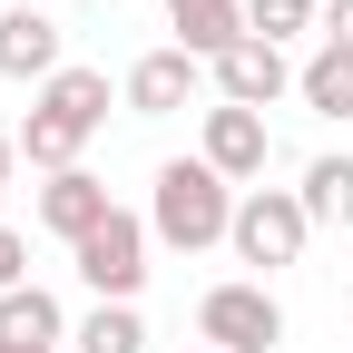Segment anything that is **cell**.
I'll return each instance as SVG.
<instances>
[{
	"label": "cell",
	"mask_w": 353,
	"mask_h": 353,
	"mask_svg": "<svg viewBox=\"0 0 353 353\" xmlns=\"http://www.w3.org/2000/svg\"><path fill=\"white\" fill-rule=\"evenodd\" d=\"M69 353H148V324H138V304H88Z\"/></svg>",
	"instance_id": "15"
},
{
	"label": "cell",
	"mask_w": 353,
	"mask_h": 353,
	"mask_svg": "<svg viewBox=\"0 0 353 353\" xmlns=\"http://www.w3.org/2000/svg\"><path fill=\"white\" fill-rule=\"evenodd\" d=\"M10 176H20V128L0 118V187H10Z\"/></svg>",
	"instance_id": "19"
},
{
	"label": "cell",
	"mask_w": 353,
	"mask_h": 353,
	"mask_svg": "<svg viewBox=\"0 0 353 353\" xmlns=\"http://www.w3.org/2000/svg\"><path fill=\"white\" fill-rule=\"evenodd\" d=\"M304 236H314V216H304V196L294 187H245L236 196V265H245V275L255 285H275L285 275V265H304Z\"/></svg>",
	"instance_id": "3"
},
{
	"label": "cell",
	"mask_w": 353,
	"mask_h": 353,
	"mask_svg": "<svg viewBox=\"0 0 353 353\" xmlns=\"http://www.w3.org/2000/svg\"><path fill=\"white\" fill-rule=\"evenodd\" d=\"M304 216H314V226H343L353 236V148H334V157H314V167H304Z\"/></svg>",
	"instance_id": "14"
},
{
	"label": "cell",
	"mask_w": 353,
	"mask_h": 353,
	"mask_svg": "<svg viewBox=\"0 0 353 353\" xmlns=\"http://www.w3.org/2000/svg\"><path fill=\"white\" fill-rule=\"evenodd\" d=\"M39 343H69V314H59V294H50V285H20V294H0V353H39Z\"/></svg>",
	"instance_id": "12"
},
{
	"label": "cell",
	"mask_w": 353,
	"mask_h": 353,
	"mask_svg": "<svg viewBox=\"0 0 353 353\" xmlns=\"http://www.w3.org/2000/svg\"><path fill=\"white\" fill-rule=\"evenodd\" d=\"M314 39H334V50H353V0H324V30Z\"/></svg>",
	"instance_id": "18"
},
{
	"label": "cell",
	"mask_w": 353,
	"mask_h": 353,
	"mask_svg": "<svg viewBox=\"0 0 353 353\" xmlns=\"http://www.w3.org/2000/svg\"><path fill=\"white\" fill-rule=\"evenodd\" d=\"M167 20H176V50H187V59H226L236 50V39H255L245 30V0H167Z\"/></svg>",
	"instance_id": "11"
},
{
	"label": "cell",
	"mask_w": 353,
	"mask_h": 353,
	"mask_svg": "<svg viewBox=\"0 0 353 353\" xmlns=\"http://www.w3.org/2000/svg\"><path fill=\"white\" fill-rule=\"evenodd\" d=\"M69 59H59V20L50 10H0V79H30V88H50Z\"/></svg>",
	"instance_id": "10"
},
{
	"label": "cell",
	"mask_w": 353,
	"mask_h": 353,
	"mask_svg": "<svg viewBox=\"0 0 353 353\" xmlns=\"http://www.w3.org/2000/svg\"><path fill=\"white\" fill-rule=\"evenodd\" d=\"M196 343H216V353H275V343H285V304H275V285H255V275L206 285V304H196Z\"/></svg>",
	"instance_id": "4"
},
{
	"label": "cell",
	"mask_w": 353,
	"mask_h": 353,
	"mask_svg": "<svg viewBox=\"0 0 353 353\" xmlns=\"http://www.w3.org/2000/svg\"><path fill=\"white\" fill-rule=\"evenodd\" d=\"M206 79H216V99H226V108H255V118H265V108L294 88V59L275 50V39H236V50L216 59Z\"/></svg>",
	"instance_id": "8"
},
{
	"label": "cell",
	"mask_w": 353,
	"mask_h": 353,
	"mask_svg": "<svg viewBox=\"0 0 353 353\" xmlns=\"http://www.w3.org/2000/svg\"><path fill=\"white\" fill-rule=\"evenodd\" d=\"M196 79H206V59H187V50L167 39V50H148L138 69H128L118 99H128V118H176V108L196 99Z\"/></svg>",
	"instance_id": "9"
},
{
	"label": "cell",
	"mask_w": 353,
	"mask_h": 353,
	"mask_svg": "<svg viewBox=\"0 0 353 353\" xmlns=\"http://www.w3.org/2000/svg\"><path fill=\"white\" fill-rule=\"evenodd\" d=\"M30 216L50 226L59 245H79V236H99L108 216H118V196H108V176H88V167H69V176H39V196H30Z\"/></svg>",
	"instance_id": "7"
},
{
	"label": "cell",
	"mask_w": 353,
	"mask_h": 353,
	"mask_svg": "<svg viewBox=\"0 0 353 353\" xmlns=\"http://www.w3.org/2000/svg\"><path fill=\"white\" fill-rule=\"evenodd\" d=\"M236 196H245V187H226L206 157H167V167L148 176V236L176 245V255H206V245L236 236Z\"/></svg>",
	"instance_id": "1"
},
{
	"label": "cell",
	"mask_w": 353,
	"mask_h": 353,
	"mask_svg": "<svg viewBox=\"0 0 353 353\" xmlns=\"http://www.w3.org/2000/svg\"><path fill=\"white\" fill-rule=\"evenodd\" d=\"M245 30H255V39H275V50H285V39L324 30V0H245Z\"/></svg>",
	"instance_id": "16"
},
{
	"label": "cell",
	"mask_w": 353,
	"mask_h": 353,
	"mask_svg": "<svg viewBox=\"0 0 353 353\" xmlns=\"http://www.w3.org/2000/svg\"><path fill=\"white\" fill-rule=\"evenodd\" d=\"M148 245H157V236H148V216H128V206H118L99 236H79V245H69V265H79V285L99 294V304H138V285H148Z\"/></svg>",
	"instance_id": "5"
},
{
	"label": "cell",
	"mask_w": 353,
	"mask_h": 353,
	"mask_svg": "<svg viewBox=\"0 0 353 353\" xmlns=\"http://www.w3.org/2000/svg\"><path fill=\"white\" fill-rule=\"evenodd\" d=\"M108 128V69H59L50 88L30 99V118H20V167H39V176H69L79 167V148Z\"/></svg>",
	"instance_id": "2"
},
{
	"label": "cell",
	"mask_w": 353,
	"mask_h": 353,
	"mask_svg": "<svg viewBox=\"0 0 353 353\" xmlns=\"http://www.w3.org/2000/svg\"><path fill=\"white\" fill-rule=\"evenodd\" d=\"M39 353H59V343H39Z\"/></svg>",
	"instance_id": "21"
},
{
	"label": "cell",
	"mask_w": 353,
	"mask_h": 353,
	"mask_svg": "<svg viewBox=\"0 0 353 353\" xmlns=\"http://www.w3.org/2000/svg\"><path fill=\"white\" fill-rule=\"evenodd\" d=\"M294 99L314 118H353V50H334V39H314V59L294 69Z\"/></svg>",
	"instance_id": "13"
},
{
	"label": "cell",
	"mask_w": 353,
	"mask_h": 353,
	"mask_svg": "<svg viewBox=\"0 0 353 353\" xmlns=\"http://www.w3.org/2000/svg\"><path fill=\"white\" fill-rule=\"evenodd\" d=\"M20 285H30V236L0 226V294H20Z\"/></svg>",
	"instance_id": "17"
},
{
	"label": "cell",
	"mask_w": 353,
	"mask_h": 353,
	"mask_svg": "<svg viewBox=\"0 0 353 353\" xmlns=\"http://www.w3.org/2000/svg\"><path fill=\"white\" fill-rule=\"evenodd\" d=\"M196 157L226 176V187H265V157H275V128H265L255 108H226L216 99L206 108V138H196Z\"/></svg>",
	"instance_id": "6"
},
{
	"label": "cell",
	"mask_w": 353,
	"mask_h": 353,
	"mask_svg": "<svg viewBox=\"0 0 353 353\" xmlns=\"http://www.w3.org/2000/svg\"><path fill=\"white\" fill-rule=\"evenodd\" d=\"M187 353H216V343H187Z\"/></svg>",
	"instance_id": "20"
}]
</instances>
